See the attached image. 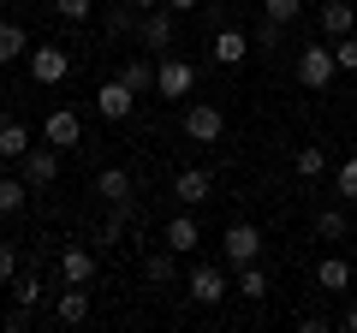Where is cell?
I'll return each instance as SVG.
<instances>
[{
    "mask_svg": "<svg viewBox=\"0 0 357 333\" xmlns=\"http://www.w3.org/2000/svg\"><path fill=\"white\" fill-rule=\"evenodd\" d=\"M191 90H197V65L178 60L173 48L155 54V95H161V102H191Z\"/></svg>",
    "mask_w": 357,
    "mask_h": 333,
    "instance_id": "6da1fadb",
    "label": "cell"
},
{
    "mask_svg": "<svg viewBox=\"0 0 357 333\" xmlns=\"http://www.w3.org/2000/svg\"><path fill=\"white\" fill-rule=\"evenodd\" d=\"M333 72H340V65H333L328 42H304V48H298V84H304V90H328Z\"/></svg>",
    "mask_w": 357,
    "mask_h": 333,
    "instance_id": "7a4b0ae2",
    "label": "cell"
},
{
    "mask_svg": "<svg viewBox=\"0 0 357 333\" xmlns=\"http://www.w3.org/2000/svg\"><path fill=\"white\" fill-rule=\"evenodd\" d=\"M173 36H178L173 6H149V13H137V42H143V54H167V48H173Z\"/></svg>",
    "mask_w": 357,
    "mask_h": 333,
    "instance_id": "3957f363",
    "label": "cell"
},
{
    "mask_svg": "<svg viewBox=\"0 0 357 333\" xmlns=\"http://www.w3.org/2000/svg\"><path fill=\"white\" fill-rule=\"evenodd\" d=\"M220 256H227L232 268L256 262V256H262V226H250V220H232V226L220 232Z\"/></svg>",
    "mask_w": 357,
    "mask_h": 333,
    "instance_id": "277c9868",
    "label": "cell"
},
{
    "mask_svg": "<svg viewBox=\"0 0 357 333\" xmlns=\"http://www.w3.org/2000/svg\"><path fill=\"white\" fill-rule=\"evenodd\" d=\"M137 102H143V95L131 90L126 77H107L102 90H96V114H102L107 125H119V119H131V114H137Z\"/></svg>",
    "mask_w": 357,
    "mask_h": 333,
    "instance_id": "5b68a950",
    "label": "cell"
},
{
    "mask_svg": "<svg viewBox=\"0 0 357 333\" xmlns=\"http://www.w3.org/2000/svg\"><path fill=\"white\" fill-rule=\"evenodd\" d=\"M185 137L203 143V149L220 143V137H227V114H220L215 102H191V107H185Z\"/></svg>",
    "mask_w": 357,
    "mask_h": 333,
    "instance_id": "8992f818",
    "label": "cell"
},
{
    "mask_svg": "<svg viewBox=\"0 0 357 333\" xmlns=\"http://www.w3.org/2000/svg\"><path fill=\"white\" fill-rule=\"evenodd\" d=\"M54 274H60V286H89L96 280V250H89V244H60Z\"/></svg>",
    "mask_w": 357,
    "mask_h": 333,
    "instance_id": "52a82bcc",
    "label": "cell"
},
{
    "mask_svg": "<svg viewBox=\"0 0 357 333\" xmlns=\"http://www.w3.org/2000/svg\"><path fill=\"white\" fill-rule=\"evenodd\" d=\"M60 155H66V149H54V143H48V149H24L18 173L30 179V191H48V185L60 179Z\"/></svg>",
    "mask_w": 357,
    "mask_h": 333,
    "instance_id": "ba28073f",
    "label": "cell"
},
{
    "mask_svg": "<svg viewBox=\"0 0 357 333\" xmlns=\"http://www.w3.org/2000/svg\"><path fill=\"white\" fill-rule=\"evenodd\" d=\"M30 77L36 84H66L72 77V54L54 42V48H30Z\"/></svg>",
    "mask_w": 357,
    "mask_h": 333,
    "instance_id": "9c48e42d",
    "label": "cell"
},
{
    "mask_svg": "<svg viewBox=\"0 0 357 333\" xmlns=\"http://www.w3.org/2000/svg\"><path fill=\"white\" fill-rule=\"evenodd\" d=\"M185 292H191V304L215 309L220 297H227V274H220L215 262H203V268H191V280H185Z\"/></svg>",
    "mask_w": 357,
    "mask_h": 333,
    "instance_id": "30bf717a",
    "label": "cell"
},
{
    "mask_svg": "<svg viewBox=\"0 0 357 333\" xmlns=\"http://www.w3.org/2000/svg\"><path fill=\"white\" fill-rule=\"evenodd\" d=\"M208 196H215V173H203V166H185V173H173V203L197 208V203H208Z\"/></svg>",
    "mask_w": 357,
    "mask_h": 333,
    "instance_id": "8fae6325",
    "label": "cell"
},
{
    "mask_svg": "<svg viewBox=\"0 0 357 333\" xmlns=\"http://www.w3.org/2000/svg\"><path fill=\"white\" fill-rule=\"evenodd\" d=\"M89 321V292L84 286H60L54 292V327H84Z\"/></svg>",
    "mask_w": 357,
    "mask_h": 333,
    "instance_id": "7c38bea8",
    "label": "cell"
},
{
    "mask_svg": "<svg viewBox=\"0 0 357 333\" xmlns=\"http://www.w3.org/2000/svg\"><path fill=\"white\" fill-rule=\"evenodd\" d=\"M208 60H215V65H244V60H250V36L232 30V24H220L215 42H208Z\"/></svg>",
    "mask_w": 357,
    "mask_h": 333,
    "instance_id": "4fadbf2b",
    "label": "cell"
},
{
    "mask_svg": "<svg viewBox=\"0 0 357 333\" xmlns=\"http://www.w3.org/2000/svg\"><path fill=\"white\" fill-rule=\"evenodd\" d=\"M42 137H48L54 149H77V143H84V119H77L72 107H54L48 125H42Z\"/></svg>",
    "mask_w": 357,
    "mask_h": 333,
    "instance_id": "5bb4252c",
    "label": "cell"
},
{
    "mask_svg": "<svg viewBox=\"0 0 357 333\" xmlns=\"http://www.w3.org/2000/svg\"><path fill=\"white\" fill-rule=\"evenodd\" d=\"M161 244H167V250H173V256H191L197 244H203V226H197L191 215H173V220H167V226H161Z\"/></svg>",
    "mask_w": 357,
    "mask_h": 333,
    "instance_id": "9a60e30c",
    "label": "cell"
},
{
    "mask_svg": "<svg viewBox=\"0 0 357 333\" xmlns=\"http://www.w3.org/2000/svg\"><path fill=\"white\" fill-rule=\"evenodd\" d=\"M96 196H102V203H137V196H131V173L126 166H102V173H96Z\"/></svg>",
    "mask_w": 357,
    "mask_h": 333,
    "instance_id": "2e32d148",
    "label": "cell"
},
{
    "mask_svg": "<svg viewBox=\"0 0 357 333\" xmlns=\"http://www.w3.org/2000/svg\"><path fill=\"white\" fill-rule=\"evenodd\" d=\"M316 18H321V30H328L333 42L357 30V6H345V0H321V13H316Z\"/></svg>",
    "mask_w": 357,
    "mask_h": 333,
    "instance_id": "e0dca14e",
    "label": "cell"
},
{
    "mask_svg": "<svg viewBox=\"0 0 357 333\" xmlns=\"http://www.w3.org/2000/svg\"><path fill=\"white\" fill-rule=\"evenodd\" d=\"M351 280H357V274H351L345 256H321L316 262V286H321V292H351Z\"/></svg>",
    "mask_w": 357,
    "mask_h": 333,
    "instance_id": "ac0fdd59",
    "label": "cell"
},
{
    "mask_svg": "<svg viewBox=\"0 0 357 333\" xmlns=\"http://www.w3.org/2000/svg\"><path fill=\"white\" fill-rule=\"evenodd\" d=\"M24 203H30V179L24 173H6L0 179V215H24Z\"/></svg>",
    "mask_w": 357,
    "mask_h": 333,
    "instance_id": "d6986e66",
    "label": "cell"
},
{
    "mask_svg": "<svg viewBox=\"0 0 357 333\" xmlns=\"http://www.w3.org/2000/svg\"><path fill=\"white\" fill-rule=\"evenodd\" d=\"M292 173H298L304 185H316L321 173H328V149H316V143H304V149L292 155Z\"/></svg>",
    "mask_w": 357,
    "mask_h": 333,
    "instance_id": "ffe728a7",
    "label": "cell"
},
{
    "mask_svg": "<svg viewBox=\"0 0 357 333\" xmlns=\"http://www.w3.org/2000/svg\"><path fill=\"white\" fill-rule=\"evenodd\" d=\"M119 77H126L137 95H149V90H155V60H149V54H131V60L119 65Z\"/></svg>",
    "mask_w": 357,
    "mask_h": 333,
    "instance_id": "44dd1931",
    "label": "cell"
},
{
    "mask_svg": "<svg viewBox=\"0 0 357 333\" xmlns=\"http://www.w3.org/2000/svg\"><path fill=\"white\" fill-rule=\"evenodd\" d=\"M143 274H149V286H173L178 280V262H173V250H149V256H143Z\"/></svg>",
    "mask_w": 357,
    "mask_h": 333,
    "instance_id": "7402d4cb",
    "label": "cell"
},
{
    "mask_svg": "<svg viewBox=\"0 0 357 333\" xmlns=\"http://www.w3.org/2000/svg\"><path fill=\"white\" fill-rule=\"evenodd\" d=\"M24 149H30V131L0 114V155H6V161H24Z\"/></svg>",
    "mask_w": 357,
    "mask_h": 333,
    "instance_id": "603a6c76",
    "label": "cell"
},
{
    "mask_svg": "<svg viewBox=\"0 0 357 333\" xmlns=\"http://www.w3.org/2000/svg\"><path fill=\"white\" fill-rule=\"evenodd\" d=\"M232 292L250 297V304H262V297H268V274L256 268V262H244V268H238V286H232Z\"/></svg>",
    "mask_w": 357,
    "mask_h": 333,
    "instance_id": "cb8c5ba5",
    "label": "cell"
},
{
    "mask_svg": "<svg viewBox=\"0 0 357 333\" xmlns=\"http://www.w3.org/2000/svg\"><path fill=\"white\" fill-rule=\"evenodd\" d=\"M42 297H48V286H42V274H18V280H13V304H24V309H36Z\"/></svg>",
    "mask_w": 357,
    "mask_h": 333,
    "instance_id": "d4e9b609",
    "label": "cell"
},
{
    "mask_svg": "<svg viewBox=\"0 0 357 333\" xmlns=\"http://www.w3.org/2000/svg\"><path fill=\"white\" fill-rule=\"evenodd\" d=\"M18 54H30V36L18 24H0V65H13Z\"/></svg>",
    "mask_w": 357,
    "mask_h": 333,
    "instance_id": "484cf974",
    "label": "cell"
},
{
    "mask_svg": "<svg viewBox=\"0 0 357 333\" xmlns=\"http://www.w3.org/2000/svg\"><path fill=\"white\" fill-rule=\"evenodd\" d=\"M316 238H328V244L345 238V208H321L316 215Z\"/></svg>",
    "mask_w": 357,
    "mask_h": 333,
    "instance_id": "4316f807",
    "label": "cell"
},
{
    "mask_svg": "<svg viewBox=\"0 0 357 333\" xmlns=\"http://www.w3.org/2000/svg\"><path fill=\"white\" fill-rule=\"evenodd\" d=\"M333 191H340L345 203H357V155H351V161H340V166H333Z\"/></svg>",
    "mask_w": 357,
    "mask_h": 333,
    "instance_id": "83f0119b",
    "label": "cell"
},
{
    "mask_svg": "<svg viewBox=\"0 0 357 333\" xmlns=\"http://www.w3.org/2000/svg\"><path fill=\"white\" fill-rule=\"evenodd\" d=\"M298 13H304V0H262V18L274 24H298Z\"/></svg>",
    "mask_w": 357,
    "mask_h": 333,
    "instance_id": "f1b7e54d",
    "label": "cell"
},
{
    "mask_svg": "<svg viewBox=\"0 0 357 333\" xmlns=\"http://www.w3.org/2000/svg\"><path fill=\"white\" fill-rule=\"evenodd\" d=\"M13 274H24V250L18 244H0V286H13Z\"/></svg>",
    "mask_w": 357,
    "mask_h": 333,
    "instance_id": "f546056e",
    "label": "cell"
},
{
    "mask_svg": "<svg viewBox=\"0 0 357 333\" xmlns=\"http://www.w3.org/2000/svg\"><path fill=\"white\" fill-rule=\"evenodd\" d=\"M137 13L143 6H114V13H107V30H114V36H131V30H137Z\"/></svg>",
    "mask_w": 357,
    "mask_h": 333,
    "instance_id": "4dcf8cb0",
    "label": "cell"
},
{
    "mask_svg": "<svg viewBox=\"0 0 357 333\" xmlns=\"http://www.w3.org/2000/svg\"><path fill=\"white\" fill-rule=\"evenodd\" d=\"M54 13H60L66 24H84V18L96 13V0H54Z\"/></svg>",
    "mask_w": 357,
    "mask_h": 333,
    "instance_id": "1f68e13d",
    "label": "cell"
},
{
    "mask_svg": "<svg viewBox=\"0 0 357 333\" xmlns=\"http://www.w3.org/2000/svg\"><path fill=\"white\" fill-rule=\"evenodd\" d=\"M333 65H340V72H357V36H340V42H333Z\"/></svg>",
    "mask_w": 357,
    "mask_h": 333,
    "instance_id": "d6a6232c",
    "label": "cell"
},
{
    "mask_svg": "<svg viewBox=\"0 0 357 333\" xmlns=\"http://www.w3.org/2000/svg\"><path fill=\"white\" fill-rule=\"evenodd\" d=\"M280 42H286V24H274V18L256 24V48H280Z\"/></svg>",
    "mask_w": 357,
    "mask_h": 333,
    "instance_id": "836d02e7",
    "label": "cell"
},
{
    "mask_svg": "<svg viewBox=\"0 0 357 333\" xmlns=\"http://www.w3.org/2000/svg\"><path fill=\"white\" fill-rule=\"evenodd\" d=\"M345 333H357V304H351V309H345Z\"/></svg>",
    "mask_w": 357,
    "mask_h": 333,
    "instance_id": "e575fe53",
    "label": "cell"
},
{
    "mask_svg": "<svg viewBox=\"0 0 357 333\" xmlns=\"http://www.w3.org/2000/svg\"><path fill=\"white\" fill-rule=\"evenodd\" d=\"M167 6H173V13H191V6H197V0H167Z\"/></svg>",
    "mask_w": 357,
    "mask_h": 333,
    "instance_id": "d590c367",
    "label": "cell"
},
{
    "mask_svg": "<svg viewBox=\"0 0 357 333\" xmlns=\"http://www.w3.org/2000/svg\"><path fill=\"white\" fill-rule=\"evenodd\" d=\"M131 6H143V13H149V6H167V0H131Z\"/></svg>",
    "mask_w": 357,
    "mask_h": 333,
    "instance_id": "8d00e7d4",
    "label": "cell"
}]
</instances>
